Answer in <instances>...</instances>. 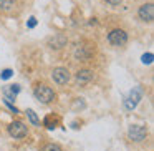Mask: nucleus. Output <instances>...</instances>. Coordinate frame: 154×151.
Segmentation results:
<instances>
[{
  "label": "nucleus",
  "mask_w": 154,
  "mask_h": 151,
  "mask_svg": "<svg viewBox=\"0 0 154 151\" xmlns=\"http://www.w3.org/2000/svg\"><path fill=\"white\" fill-rule=\"evenodd\" d=\"M33 95H35V98H37L40 103H43V105L51 103V101L55 100V91L51 90L50 87H45V85H40V87L35 88Z\"/></svg>",
  "instance_id": "obj_1"
},
{
  "label": "nucleus",
  "mask_w": 154,
  "mask_h": 151,
  "mask_svg": "<svg viewBox=\"0 0 154 151\" xmlns=\"http://www.w3.org/2000/svg\"><path fill=\"white\" fill-rule=\"evenodd\" d=\"M141 98H143V90H141V87H134L133 90L129 91V95L126 96V100H124L126 110H134V108L137 106V103L141 101Z\"/></svg>",
  "instance_id": "obj_2"
},
{
  "label": "nucleus",
  "mask_w": 154,
  "mask_h": 151,
  "mask_svg": "<svg viewBox=\"0 0 154 151\" xmlns=\"http://www.w3.org/2000/svg\"><path fill=\"white\" fill-rule=\"evenodd\" d=\"M128 136H129V140L134 141V143H141V141L146 140L147 131H146V128L141 126V124H131L129 130H128Z\"/></svg>",
  "instance_id": "obj_3"
},
{
  "label": "nucleus",
  "mask_w": 154,
  "mask_h": 151,
  "mask_svg": "<svg viewBox=\"0 0 154 151\" xmlns=\"http://www.w3.org/2000/svg\"><path fill=\"white\" fill-rule=\"evenodd\" d=\"M108 42L111 45H114V47H123L128 42V33L124 30H121V28H116V30L108 33Z\"/></svg>",
  "instance_id": "obj_4"
},
{
  "label": "nucleus",
  "mask_w": 154,
  "mask_h": 151,
  "mask_svg": "<svg viewBox=\"0 0 154 151\" xmlns=\"http://www.w3.org/2000/svg\"><path fill=\"white\" fill-rule=\"evenodd\" d=\"M8 133H10V136L20 140V138H25V136H27L28 128L25 126L22 121H12V123L8 124Z\"/></svg>",
  "instance_id": "obj_5"
},
{
  "label": "nucleus",
  "mask_w": 154,
  "mask_h": 151,
  "mask_svg": "<svg viewBox=\"0 0 154 151\" xmlns=\"http://www.w3.org/2000/svg\"><path fill=\"white\" fill-rule=\"evenodd\" d=\"M137 15H139V18L143 22H147V24H151V22L154 20V5L152 4H144L139 7V10H137Z\"/></svg>",
  "instance_id": "obj_6"
},
{
  "label": "nucleus",
  "mask_w": 154,
  "mask_h": 151,
  "mask_svg": "<svg viewBox=\"0 0 154 151\" xmlns=\"http://www.w3.org/2000/svg\"><path fill=\"white\" fill-rule=\"evenodd\" d=\"M51 77H53L55 83H58V85H66L68 81H70V71H68L66 68H63V67H58V68H55V70H53Z\"/></svg>",
  "instance_id": "obj_7"
},
{
  "label": "nucleus",
  "mask_w": 154,
  "mask_h": 151,
  "mask_svg": "<svg viewBox=\"0 0 154 151\" xmlns=\"http://www.w3.org/2000/svg\"><path fill=\"white\" fill-rule=\"evenodd\" d=\"M68 43V38L65 37V35H53V37L48 40V45H50L51 48H63L65 45Z\"/></svg>",
  "instance_id": "obj_8"
},
{
  "label": "nucleus",
  "mask_w": 154,
  "mask_h": 151,
  "mask_svg": "<svg viewBox=\"0 0 154 151\" xmlns=\"http://www.w3.org/2000/svg\"><path fill=\"white\" fill-rule=\"evenodd\" d=\"M2 91H4L7 100H15L17 95L20 93V85H7V87H4Z\"/></svg>",
  "instance_id": "obj_9"
},
{
  "label": "nucleus",
  "mask_w": 154,
  "mask_h": 151,
  "mask_svg": "<svg viewBox=\"0 0 154 151\" xmlns=\"http://www.w3.org/2000/svg\"><path fill=\"white\" fill-rule=\"evenodd\" d=\"M76 80H78V83H88V81L93 80V71L91 70H80L76 73Z\"/></svg>",
  "instance_id": "obj_10"
},
{
  "label": "nucleus",
  "mask_w": 154,
  "mask_h": 151,
  "mask_svg": "<svg viewBox=\"0 0 154 151\" xmlns=\"http://www.w3.org/2000/svg\"><path fill=\"white\" fill-rule=\"evenodd\" d=\"M15 5H17V0H0V10H4V12L14 10Z\"/></svg>",
  "instance_id": "obj_11"
},
{
  "label": "nucleus",
  "mask_w": 154,
  "mask_h": 151,
  "mask_svg": "<svg viewBox=\"0 0 154 151\" xmlns=\"http://www.w3.org/2000/svg\"><path fill=\"white\" fill-rule=\"evenodd\" d=\"M58 121H60V118H58V116H51V115H50V116L45 118L43 124L48 128V130H55V128H57V124H58Z\"/></svg>",
  "instance_id": "obj_12"
},
{
  "label": "nucleus",
  "mask_w": 154,
  "mask_h": 151,
  "mask_svg": "<svg viewBox=\"0 0 154 151\" xmlns=\"http://www.w3.org/2000/svg\"><path fill=\"white\" fill-rule=\"evenodd\" d=\"M27 115H28L30 121L35 124V126H40V120L37 118V115H35V111H33V110H27Z\"/></svg>",
  "instance_id": "obj_13"
},
{
  "label": "nucleus",
  "mask_w": 154,
  "mask_h": 151,
  "mask_svg": "<svg viewBox=\"0 0 154 151\" xmlns=\"http://www.w3.org/2000/svg\"><path fill=\"white\" fill-rule=\"evenodd\" d=\"M42 151H61V148L58 146V144H55V143H48V144H45V146L42 148Z\"/></svg>",
  "instance_id": "obj_14"
},
{
  "label": "nucleus",
  "mask_w": 154,
  "mask_h": 151,
  "mask_svg": "<svg viewBox=\"0 0 154 151\" xmlns=\"http://www.w3.org/2000/svg\"><path fill=\"white\" fill-rule=\"evenodd\" d=\"M12 75H14V71H12L10 68H7V70H4L2 73H0V78H2V80H8Z\"/></svg>",
  "instance_id": "obj_15"
},
{
  "label": "nucleus",
  "mask_w": 154,
  "mask_h": 151,
  "mask_svg": "<svg viewBox=\"0 0 154 151\" xmlns=\"http://www.w3.org/2000/svg\"><path fill=\"white\" fill-rule=\"evenodd\" d=\"M73 108H75V110H83V108H85V101H83V98H76V101H75Z\"/></svg>",
  "instance_id": "obj_16"
},
{
  "label": "nucleus",
  "mask_w": 154,
  "mask_h": 151,
  "mask_svg": "<svg viewBox=\"0 0 154 151\" xmlns=\"http://www.w3.org/2000/svg\"><path fill=\"white\" fill-rule=\"evenodd\" d=\"M152 53H147V55H143V63H152Z\"/></svg>",
  "instance_id": "obj_17"
},
{
  "label": "nucleus",
  "mask_w": 154,
  "mask_h": 151,
  "mask_svg": "<svg viewBox=\"0 0 154 151\" xmlns=\"http://www.w3.org/2000/svg\"><path fill=\"white\" fill-rule=\"evenodd\" d=\"M35 25H37V18H35V17H30V20H28L27 27H28V28H33Z\"/></svg>",
  "instance_id": "obj_18"
},
{
  "label": "nucleus",
  "mask_w": 154,
  "mask_h": 151,
  "mask_svg": "<svg viewBox=\"0 0 154 151\" xmlns=\"http://www.w3.org/2000/svg\"><path fill=\"white\" fill-rule=\"evenodd\" d=\"M104 2H106V4H109V5H119L123 0H104Z\"/></svg>",
  "instance_id": "obj_19"
}]
</instances>
